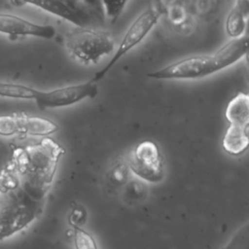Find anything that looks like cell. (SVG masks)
Listing matches in <instances>:
<instances>
[{"instance_id":"1","label":"cell","mask_w":249,"mask_h":249,"mask_svg":"<svg viewBox=\"0 0 249 249\" xmlns=\"http://www.w3.org/2000/svg\"><path fill=\"white\" fill-rule=\"evenodd\" d=\"M63 154V147L48 136L37 144L15 150L13 166L19 175L21 189L40 200L50 189Z\"/></svg>"},{"instance_id":"2","label":"cell","mask_w":249,"mask_h":249,"mask_svg":"<svg viewBox=\"0 0 249 249\" xmlns=\"http://www.w3.org/2000/svg\"><path fill=\"white\" fill-rule=\"evenodd\" d=\"M40 209L39 200L32 198L21 187L0 192V241L30 225Z\"/></svg>"},{"instance_id":"3","label":"cell","mask_w":249,"mask_h":249,"mask_svg":"<svg viewBox=\"0 0 249 249\" xmlns=\"http://www.w3.org/2000/svg\"><path fill=\"white\" fill-rule=\"evenodd\" d=\"M65 48L78 62L89 65L112 53L115 51V40L107 31L76 27L66 33Z\"/></svg>"},{"instance_id":"4","label":"cell","mask_w":249,"mask_h":249,"mask_svg":"<svg viewBox=\"0 0 249 249\" xmlns=\"http://www.w3.org/2000/svg\"><path fill=\"white\" fill-rule=\"evenodd\" d=\"M160 18V12L155 7H148L144 10L130 24L123 39L119 43V46L107 62V64L97 71L91 78L94 82H98L104 78V76L124 57L128 52L140 44L144 38L151 32V30L157 25Z\"/></svg>"},{"instance_id":"5","label":"cell","mask_w":249,"mask_h":249,"mask_svg":"<svg viewBox=\"0 0 249 249\" xmlns=\"http://www.w3.org/2000/svg\"><path fill=\"white\" fill-rule=\"evenodd\" d=\"M124 162L135 176L146 182L159 183L164 178L163 157L158 144L152 140L139 142Z\"/></svg>"},{"instance_id":"6","label":"cell","mask_w":249,"mask_h":249,"mask_svg":"<svg viewBox=\"0 0 249 249\" xmlns=\"http://www.w3.org/2000/svg\"><path fill=\"white\" fill-rule=\"evenodd\" d=\"M221 71L213 54L194 55L175 61L165 67L147 73L156 80H194Z\"/></svg>"},{"instance_id":"7","label":"cell","mask_w":249,"mask_h":249,"mask_svg":"<svg viewBox=\"0 0 249 249\" xmlns=\"http://www.w3.org/2000/svg\"><path fill=\"white\" fill-rule=\"evenodd\" d=\"M97 94V83L90 79L81 84L64 86L52 90H38L34 101L40 110L55 109L94 98Z\"/></svg>"},{"instance_id":"8","label":"cell","mask_w":249,"mask_h":249,"mask_svg":"<svg viewBox=\"0 0 249 249\" xmlns=\"http://www.w3.org/2000/svg\"><path fill=\"white\" fill-rule=\"evenodd\" d=\"M0 32L12 36H33L42 39H53L55 28L49 24L31 22L18 16L0 13Z\"/></svg>"},{"instance_id":"9","label":"cell","mask_w":249,"mask_h":249,"mask_svg":"<svg viewBox=\"0 0 249 249\" xmlns=\"http://www.w3.org/2000/svg\"><path fill=\"white\" fill-rule=\"evenodd\" d=\"M11 3L15 6L23 4L34 5L52 15L73 23L77 27H86L91 19L90 14L74 11L59 0H11Z\"/></svg>"},{"instance_id":"10","label":"cell","mask_w":249,"mask_h":249,"mask_svg":"<svg viewBox=\"0 0 249 249\" xmlns=\"http://www.w3.org/2000/svg\"><path fill=\"white\" fill-rule=\"evenodd\" d=\"M248 53V35L244 34L237 38H232L213 53L220 70L226 69L244 56Z\"/></svg>"},{"instance_id":"11","label":"cell","mask_w":249,"mask_h":249,"mask_svg":"<svg viewBox=\"0 0 249 249\" xmlns=\"http://www.w3.org/2000/svg\"><path fill=\"white\" fill-rule=\"evenodd\" d=\"M18 134L47 137L58 130V125L46 118L37 116L18 115Z\"/></svg>"},{"instance_id":"12","label":"cell","mask_w":249,"mask_h":249,"mask_svg":"<svg viewBox=\"0 0 249 249\" xmlns=\"http://www.w3.org/2000/svg\"><path fill=\"white\" fill-rule=\"evenodd\" d=\"M249 145V125L230 124L223 139L222 147L231 156H240Z\"/></svg>"},{"instance_id":"13","label":"cell","mask_w":249,"mask_h":249,"mask_svg":"<svg viewBox=\"0 0 249 249\" xmlns=\"http://www.w3.org/2000/svg\"><path fill=\"white\" fill-rule=\"evenodd\" d=\"M249 15V0H235L226 19V32L232 38L244 35Z\"/></svg>"},{"instance_id":"14","label":"cell","mask_w":249,"mask_h":249,"mask_svg":"<svg viewBox=\"0 0 249 249\" xmlns=\"http://www.w3.org/2000/svg\"><path fill=\"white\" fill-rule=\"evenodd\" d=\"M226 119L230 124L249 125V96L239 92L227 105Z\"/></svg>"},{"instance_id":"15","label":"cell","mask_w":249,"mask_h":249,"mask_svg":"<svg viewBox=\"0 0 249 249\" xmlns=\"http://www.w3.org/2000/svg\"><path fill=\"white\" fill-rule=\"evenodd\" d=\"M38 90L39 89L24 85L0 82V96L3 97L34 100Z\"/></svg>"},{"instance_id":"16","label":"cell","mask_w":249,"mask_h":249,"mask_svg":"<svg viewBox=\"0 0 249 249\" xmlns=\"http://www.w3.org/2000/svg\"><path fill=\"white\" fill-rule=\"evenodd\" d=\"M73 241L75 249H98L94 236L79 226H73Z\"/></svg>"},{"instance_id":"17","label":"cell","mask_w":249,"mask_h":249,"mask_svg":"<svg viewBox=\"0 0 249 249\" xmlns=\"http://www.w3.org/2000/svg\"><path fill=\"white\" fill-rule=\"evenodd\" d=\"M249 225L246 223L240 227L222 249H248Z\"/></svg>"},{"instance_id":"18","label":"cell","mask_w":249,"mask_h":249,"mask_svg":"<svg viewBox=\"0 0 249 249\" xmlns=\"http://www.w3.org/2000/svg\"><path fill=\"white\" fill-rule=\"evenodd\" d=\"M128 0H101L102 14L114 22L119 18Z\"/></svg>"},{"instance_id":"19","label":"cell","mask_w":249,"mask_h":249,"mask_svg":"<svg viewBox=\"0 0 249 249\" xmlns=\"http://www.w3.org/2000/svg\"><path fill=\"white\" fill-rule=\"evenodd\" d=\"M14 170L15 168H4L0 172V192L13 191L20 187L19 178Z\"/></svg>"},{"instance_id":"20","label":"cell","mask_w":249,"mask_h":249,"mask_svg":"<svg viewBox=\"0 0 249 249\" xmlns=\"http://www.w3.org/2000/svg\"><path fill=\"white\" fill-rule=\"evenodd\" d=\"M18 134V115H1L0 116V135L12 136Z\"/></svg>"},{"instance_id":"21","label":"cell","mask_w":249,"mask_h":249,"mask_svg":"<svg viewBox=\"0 0 249 249\" xmlns=\"http://www.w3.org/2000/svg\"><path fill=\"white\" fill-rule=\"evenodd\" d=\"M65 5H67L69 8L73 9L74 11H77L79 13H84V14H90L89 11L82 4L80 0H59Z\"/></svg>"},{"instance_id":"22","label":"cell","mask_w":249,"mask_h":249,"mask_svg":"<svg viewBox=\"0 0 249 249\" xmlns=\"http://www.w3.org/2000/svg\"><path fill=\"white\" fill-rule=\"evenodd\" d=\"M82 4L89 11V12H95L97 14L102 13L101 8V0H80Z\"/></svg>"}]
</instances>
